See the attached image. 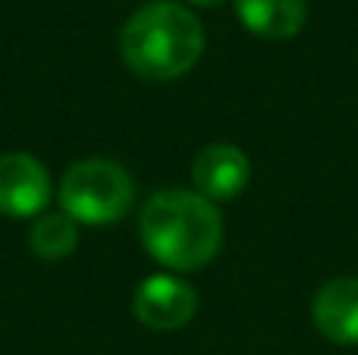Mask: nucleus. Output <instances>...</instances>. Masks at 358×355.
Returning a JSON list of instances; mask_svg holds the SVG:
<instances>
[{"instance_id":"f257e3e1","label":"nucleus","mask_w":358,"mask_h":355,"mask_svg":"<svg viewBox=\"0 0 358 355\" xmlns=\"http://www.w3.org/2000/svg\"><path fill=\"white\" fill-rule=\"evenodd\" d=\"M138 236L155 261L170 270H198L223 245V217L214 201L189 189H161L138 214Z\"/></svg>"},{"instance_id":"f03ea898","label":"nucleus","mask_w":358,"mask_h":355,"mask_svg":"<svg viewBox=\"0 0 358 355\" xmlns=\"http://www.w3.org/2000/svg\"><path fill=\"white\" fill-rule=\"evenodd\" d=\"M126 66L151 82H173L195 69L204 54V25L192 10L173 0L145 3L120 31Z\"/></svg>"},{"instance_id":"7ed1b4c3","label":"nucleus","mask_w":358,"mask_h":355,"mask_svg":"<svg viewBox=\"0 0 358 355\" xmlns=\"http://www.w3.org/2000/svg\"><path fill=\"white\" fill-rule=\"evenodd\" d=\"M57 198L63 214H69L76 224L110 226L129 214L136 201V186L123 164L88 157L63 173Z\"/></svg>"},{"instance_id":"20e7f679","label":"nucleus","mask_w":358,"mask_h":355,"mask_svg":"<svg viewBox=\"0 0 358 355\" xmlns=\"http://www.w3.org/2000/svg\"><path fill=\"white\" fill-rule=\"evenodd\" d=\"M198 312V293L176 274H151L132 296V314L148 331H182Z\"/></svg>"},{"instance_id":"39448f33","label":"nucleus","mask_w":358,"mask_h":355,"mask_svg":"<svg viewBox=\"0 0 358 355\" xmlns=\"http://www.w3.org/2000/svg\"><path fill=\"white\" fill-rule=\"evenodd\" d=\"M50 173L38 157L25 151L0 154V214L6 217H41L50 205Z\"/></svg>"},{"instance_id":"423d86ee","label":"nucleus","mask_w":358,"mask_h":355,"mask_svg":"<svg viewBox=\"0 0 358 355\" xmlns=\"http://www.w3.org/2000/svg\"><path fill=\"white\" fill-rule=\"evenodd\" d=\"M252 164L242 154V148L229 142H217L198 151L192 164V182L195 192L204 195L208 201H229L248 186Z\"/></svg>"},{"instance_id":"0eeeda50","label":"nucleus","mask_w":358,"mask_h":355,"mask_svg":"<svg viewBox=\"0 0 358 355\" xmlns=\"http://www.w3.org/2000/svg\"><path fill=\"white\" fill-rule=\"evenodd\" d=\"M311 318L324 340L336 346H358V277H336L317 289Z\"/></svg>"},{"instance_id":"6e6552de","label":"nucleus","mask_w":358,"mask_h":355,"mask_svg":"<svg viewBox=\"0 0 358 355\" xmlns=\"http://www.w3.org/2000/svg\"><path fill=\"white\" fill-rule=\"evenodd\" d=\"M242 25L258 38L283 41L305 29L308 3L305 0H233Z\"/></svg>"},{"instance_id":"1a4fd4ad","label":"nucleus","mask_w":358,"mask_h":355,"mask_svg":"<svg viewBox=\"0 0 358 355\" xmlns=\"http://www.w3.org/2000/svg\"><path fill=\"white\" fill-rule=\"evenodd\" d=\"M79 245V224L69 214H41L29 230V249L41 261H63Z\"/></svg>"},{"instance_id":"9d476101","label":"nucleus","mask_w":358,"mask_h":355,"mask_svg":"<svg viewBox=\"0 0 358 355\" xmlns=\"http://www.w3.org/2000/svg\"><path fill=\"white\" fill-rule=\"evenodd\" d=\"M192 3H198V6H220L223 0H192Z\"/></svg>"}]
</instances>
